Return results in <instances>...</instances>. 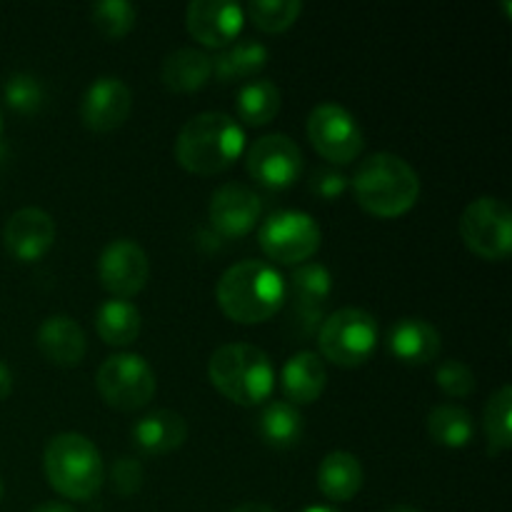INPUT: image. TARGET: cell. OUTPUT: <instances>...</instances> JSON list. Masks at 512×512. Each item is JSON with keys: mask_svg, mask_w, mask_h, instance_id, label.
I'll return each mask as SVG.
<instances>
[{"mask_svg": "<svg viewBox=\"0 0 512 512\" xmlns=\"http://www.w3.org/2000/svg\"><path fill=\"white\" fill-rule=\"evenodd\" d=\"M285 278L265 260H240L220 275L215 298L223 313L238 323H265L285 303Z\"/></svg>", "mask_w": 512, "mask_h": 512, "instance_id": "1", "label": "cell"}, {"mask_svg": "<svg viewBox=\"0 0 512 512\" xmlns=\"http://www.w3.org/2000/svg\"><path fill=\"white\" fill-rule=\"evenodd\" d=\"M245 150V130L228 113H198L180 128L175 158L185 170L213 175L230 168Z\"/></svg>", "mask_w": 512, "mask_h": 512, "instance_id": "2", "label": "cell"}, {"mask_svg": "<svg viewBox=\"0 0 512 512\" xmlns=\"http://www.w3.org/2000/svg\"><path fill=\"white\" fill-rule=\"evenodd\" d=\"M358 203L378 218H395L415 205L420 178L413 165L395 153H373L353 175Z\"/></svg>", "mask_w": 512, "mask_h": 512, "instance_id": "3", "label": "cell"}, {"mask_svg": "<svg viewBox=\"0 0 512 512\" xmlns=\"http://www.w3.org/2000/svg\"><path fill=\"white\" fill-rule=\"evenodd\" d=\"M48 483L63 498L90 500L105 483V465L98 445L80 433H60L48 440L43 453Z\"/></svg>", "mask_w": 512, "mask_h": 512, "instance_id": "4", "label": "cell"}, {"mask_svg": "<svg viewBox=\"0 0 512 512\" xmlns=\"http://www.w3.org/2000/svg\"><path fill=\"white\" fill-rule=\"evenodd\" d=\"M210 383L238 405H260L275 388V368L268 353L250 343L220 345L208 363Z\"/></svg>", "mask_w": 512, "mask_h": 512, "instance_id": "5", "label": "cell"}, {"mask_svg": "<svg viewBox=\"0 0 512 512\" xmlns=\"http://www.w3.org/2000/svg\"><path fill=\"white\" fill-rule=\"evenodd\" d=\"M320 353L335 365L353 368L378 348V320L363 308H340L318 330Z\"/></svg>", "mask_w": 512, "mask_h": 512, "instance_id": "6", "label": "cell"}, {"mask_svg": "<svg viewBox=\"0 0 512 512\" xmlns=\"http://www.w3.org/2000/svg\"><path fill=\"white\" fill-rule=\"evenodd\" d=\"M98 390L113 408L138 410L153 400L158 380L143 355L118 353L105 358L98 368Z\"/></svg>", "mask_w": 512, "mask_h": 512, "instance_id": "7", "label": "cell"}, {"mask_svg": "<svg viewBox=\"0 0 512 512\" xmlns=\"http://www.w3.org/2000/svg\"><path fill=\"white\" fill-rule=\"evenodd\" d=\"M460 235L475 255L503 260L512 250V213L505 200L483 195L460 215Z\"/></svg>", "mask_w": 512, "mask_h": 512, "instance_id": "8", "label": "cell"}, {"mask_svg": "<svg viewBox=\"0 0 512 512\" xmlns=\"http://www.w3.org/2000/svg\"><path fill=\"white\" fill-rule=\"evenodd\" d=\"M320 225L303 210H278L263 220L258 230L260 248L278 263L293 265L308 260L320 248Z\"/></svg>", "mask_w": 512, "mask_h": 512, "instance_id": "9", "label": "cell"}, {"mask_svg": "<svg viewBox=\"0 0 512 512\" xmlns=\"http://www.w3.org/2000/svg\"><path fill=\"white\" fill-rule=\"evenodd\" d=\"M308 138L325 160L335 165L353 163L363 153V130L358 120L340 103H320L308 115Z\"/></svg>", "mask_w": 512, "mask_h": 512, "instance_id": "10", "label": "cell"}, {"mask_svg": "<svg viewBox=\"0 0 512 512\" xmlns=\"http://www.w3.org/2000/svg\"><path fill=\"white\" fill-rule=\"evenodd\" d=\"M253 180L270 190L290 188L303 173V153L298 143L283 133H270L255 140L245 155Z\"/></svg>", "mask_w": 512, "mask_h": 512, "instance_id": "11", "label": "cell"}, {"mask_svg": "<svg viewBox=\"0 0 512 512\" xmlns=\"http://www.w3.org/2000/svg\"><path fill=\"white\" fill-rule=\"evenodd\" d=\"M150 275L148 253L135 240L118 238L103 248L98 258V278L113 298H133L145 288Z\"/></svg>", "mask_w": 512, "mask_h": 512, "instance_id": "12", "label": "cell"}, {"mask_svg": "<svg viewBox=\"0 0 512 512\" xmlns=\"http://www.w3.org/2000/svg\"><path fill=\"white\" fill-rule=\"evenodd\" d=\"M130 110H133V90L128 83L115 75H100L88 90L83 93L80 100V118L83 125L90 130H115L128 120Z\"/></svg>", "mask_w": 512, "mask_h": 512, "instance_id": "13", "label": "cell"}, {"mask_svg": "<svg viewBox=\"0 0 512 512\" xmlns=\"http://www.w3.org/2000/svg\"><path fill=\"white\" fill-rule=\"evenodd\" d=\"M210 223L225 238H240L250 233L263 213V200L243 183H225L213 193L208 205Z\"/></svg>", "mask_w": 512, "mask_h": 512, "instance_id": "14", "label": "cell"}, {"mask_svg": "<svg viewBox=\"0 0 512 512\" xmlns=\"http://www.w3.org/2000/svg\"><path fill=\"white\" fill-rule=\"evenodd\" d=\"M3 243L20 263H35L55 243V220L43 208H20L3 228Z\"/></svg>", "mask_w": 512, "mask_h": 512, "instance_id": "15", "label": "cell"}, {"mask_svg": "<svg viewBox=\"0 0 512 512\" xmlns=\"http://www.w3.org/2000/svg\"><path fill=\"white\" fill-rule=\"evenodd\" d=\"M243 8L233 0H193L185 8V25L195 40L213 48H225L243 30Z\"/></svg>", "mask_w": 512, "mask_h": 512, "instance_id": "16", "label": "cell"}, {"mask_svg": "<svg viewBox=\"0 0 512 512\" xmlns=\"http://www.w3.org/2000/svg\"><path fill=\"white\" fill-rule=\"evenodd\" d=\"M135 448L145 455H165L178 450L188 438V420L175 410H153L143 415L130 428Z\"/></svg>", "mask_w": 512, "mask_h": 512, "instance_id": "17", "label": "cell"}, {"mask_svg": "<svg viewBox=\"0 0 512 512\" xmlns=\"http://www.w3.org/2000/svg\"><path fill=\"white\" fill-rule=\"evenodd\" d=\"M388 350L408 365H425L438 358L440 353V333L433 323L425 318L395 320L393 328L388 330Z\"/></svg>", "mask_w": 512, "mask_h": 512, "instance_id": "18", "label": "cell"}, {"mask_svg": "<svg viewBox=\"0 0 512 512\" xmlns=\"http://www.w3.org/2000/svg\"><path fill=\"white\" fill-rule=\"evenodd\" d=\"M38 348L50 363L73 368L85 358L88 338L78 320L70 315H50L38 328Z\"/></svg>", "mask_w": 512, "mask_h": 512, "instance_id": "19", "label": "cell"}, {"mask_svg": "<svg viewBox=\"0 0 512 512\" xmlns=\"http://www.w3.org/2000/svg\"><path fill=\"white\" fill-rule=\"evenodd\" d=\"M283 390L293 405H308L323 395L328 385V368L325 360L313 350H300L283 365Z\"/></svg>", "mask_w": 512, "mask_h": 512, "instance_id": "20", "label": "cell"}, {"mask_svg": "<svg viewBox=\"0 0 512 512\" xmlns=\"http://www.w3.org/2000/svg\"><path fill=\"white\" fill-rule=\"evenodd\" d=\"M363 465L353 453L333 450L323 458L318 468V488L320 493L335 503L353 500L363 488Z\"/></svg>", "mask_w": 512, "mask_h": 512, "instance_id": "21", "label": "cell"}, {"mask_svg": "<svg viewBox=\"0 0 512 512\" xmlns=\"http://www.w3.org/2000/svg\"><path fill=\"white\" fill-rule=\"evenodd\" d=\"M213 75V60L198 48H178L165 55L160 65V78L175 93H193L203 88Z\"/></svg>", "mask_w": 512, "mask_h": 512, "instance_id": "22", "label": "cell"}, {"mask_svg": "<svg viewBox=\"0 0 512 512\" xmlns=\"http://www.w3.org/2000/svg\"><path fill=\"white\" fill-rule=\"evenodd\" d=\"M290 290H293L295 308L303 315L305 323H313L323 313L325 300L330 298L333 290V275L323 263H303L295 268L293 278H290Z\"/></svg>", "mask_w": 512, "mask_h": 512, "instance_id": "23", "label": "cell"}, {"mask_svg": "<svg viewBox=\"0 0 512 512\" xmlns=\"http://www.w3.org/2000/svg\"><path fill=\"white\" fill-rule=\"evenodd\" d=\"M213 60V73L220 80H243L255 75L268 63V48L255 38H240L230 45L220 48V53Z\"/></svg>", "mask_w": 512, "mask_h": 512, "instance_id": "24", "label": "cell"}, {"mask_svg": "<svg viewBox=\"0 0 512 512\" xmlns=\"http://www.w3.org/2000/svg\"><path fill=\"white\" fill-rule=\"evenodd\" d=\"M305 420L298 405L288 400H273L263 408L258 418V433L273 448H293L303 438Z\"/></svg>", "mask_w": 512, "mask_h": 512, "instance_id": "25", "label": "cell"}, {"mask_svg": "<svg viewBox=\"0 0 512 512\" xmlns=\"http://www.w3.org/2000/svg\"><path fill=\"white\" fill-rule=\"evenodd\" d=\"M140 325V310L125 298L105 300L95 313V330L108 345H130L140 335Z\"/></svg>", "mask_w": 512, "mask_h": 512, "instance_id": "26", "label": "cell"}, {"mask_svg": "<svg viewBox=\"0 0 512 512\" xmlns=\"http://www.w3.org/2000/svg\"><path fill=\"white\" fill-rule=\"evenodd\" d=\"M235 108L248 125L270 123L280 110V88L268 78L245 80L235 98Z\"/></svg>", "mask_w": 512, "mask_h": 512, "instance_id": "27", "label": "cell"}, {"mask_svg": "<svg viewBox=\"0 0 512 512\" xmlns=\"http://www.w3.org/2000/svg\"><path fill=\"white\" fill-rule=\"evenodd\" d=\"M428 433L435 443L445 445V448H463L473 440L475 420L460 405H435L428 415Z\"/></svg>", "mask_w": 512, "mask_h": 512, "instance_id": "28", "label": "cell"}, {"mask_svg": "<svg viewBox=\"0 0 512 512\" xmlns=\"http://www.w3.org/2000/svg\"><path fill=\"white\" fill-rule=\"evenodd\" d=\"M510 420H512V388L510 385H503V388L495 390V393L490 395L488 405H485V415H483L490 453H503V450L510 448L512 443Z\"/></svg>", "mask_w": 512, "mask_h": 512, "instance_id": "29", "label": "cell"}, {"mask_svg": "<svg viewBox=\"0 0 512 512\" xmlns=\"http://www.w3.org/2000/svg\"><path fill=\"white\" fill-rule=\"evenodd\" d=\"M138 18V8L128 0H100L90 8V20L105 38H123Z\"/></svg>", "mask_w": 512, "mask_h": 512, "instance_id": "30", "label": "cell"}, {"mask_svg": "<svg viewBox=\"0 0 512 512\" xmlns=\"http://www.w3.org/2000/svg\"><path fill=\"white\" fill-rule=\"evenodd\" d=\"M300 10H303L300 0H253L248 5L253 23L268 33H280V30L290 28L298 20Z\"/></svg>", "mask_w": 512, "mask_h": 512, "instance_id": "31", "label": "cell"}, {"mask_svg": "<svg viewBox=\"0 0 512 512\" xmlns=\"http://www.w3.org/2000/svg\"><path fill=\"white\" fill-rule=\"evenodd\" d=\"M3 95H5V103L23 115L38 113L45 103L43 83H40V80L30 73L10 75V78L5 80Z\"/></svg>", "mask_w": 512, "mask_h": 512, "instance_id": "32", "label": "cell"}, {"mask_svg": "<svg viewBox=\"0 0 512 512\" xmlns=\"http://www.w3.org/2000/svg\"><path fill=\"white\" fill-rule=\"evenodd\" d=\"M440 390L453 398H468L475 390V373L463 363V360H445L435 370Z\"/></svg>", "mask_w": 512, "mask_h": 512, "instance_id": "33", "label": "cell"}, {"mask_svg": "<svg viewBox=\"0 0 512 512\" xmlns=\"http://www.w3.org/2000/svg\"><path fill=\"white\" fill-rule=\"evenodd\" d=\"M110 480H113V488L118 495H123V498L135 495L143 488V463L138 458H133V455H120L113 463V470H110Z\"/></svg>", "mask_w": 512, "mask_h": 512, "instance_id": "34", "label": "cell"}, {"mask_svg": "<svg viewBox=\"0 0 512 512\" xmlns=\"http://www.w3.org/2000/svg\"><path fill=\"white\" fill-rule=\"evenodd\" d=\"M348 175L340 173L333 165H320L310 175V190L323 200H335L348 190Z\"/></svg>", "mask_w": 512, "mask_h": 512, "instance_id": "35", "label": "cell"}, {"mask_svg": "<svg viewBox=\"0 0 512 512\" xmlns=\"http://www.w3.org/2000/svg\"><path fill=\"white\" fill-rule=\"evenodd\" d=\"M10 390H13V375H10L8 365H5L3 360H0V403H3V400L8 398Z\"/></svg>", "mask_w": 512, "mask_h": 512, "instance_id": "36", "label": "cell"}, {"mask_svg": "<svg viewBox=\"0 0 512 512\" xmlns=\"http://www.w3.org/2000/svg\"><path fill=\"white\" fill-rule=\"evenodd\" d=\"M30 512H75L70 508L68 503H55V500H50V503H40L38 508H33Z\"/></svg>", "mask_w": 512, "mask_h": 512, "instance_id": "37", "label": "cell"}, {"mask_svg": "<svg viewBox=\"0 0 512 512\" xmlns=\"http://www.w3.org/2000/svg\"><path fill=\"white\" fill-rule=\"evenodd\" d=\"M230 512H278V510H273L270 505H265V503H243Z\"/></svg>", "mask_w": 512, "mask_h": 512, "instance_id": "38", "label": "cell"}, {"mask_svg": "<svg viewBox=\"0 0 512 512\" xmlns=\"http://www.w3.org/2000/svg\"><path fill=\"white\" fill-rule=\"evenodd\" d=\"M300 512H338L335 508H328V505H310V508L300 510Z\"/></svg>", "mask_w": 512, "mask_h": 512, "instance_id": "39", "label": "cell"}, {"mask_svg": "<svg viewBox=\"0 0 512 512\" xmlns=\"http://www.w3.org/2000/svg\"><path fill=\"white\" fill-rule=\"evenodd\" d=\"M388 512H423V510L413 508V505H395V508H390Z\"/></svg>", "mask_w": 512, "mask_h": 512, "instance_id": "40", "label": "cell"}, {"mask_svg": "<svg viewBox=\"0 0 512 512\" xmlns=\"http://www.w3.org/2000/svg\"><path fill=\"white\" fill-rule=\"evenodd\" d=\"M0 155H3V113H0Z\"/></svg>", "mask_w": 512, "mask_h": 512, "instance_id": "41", "label": "cell"}, {"mask_svg": "<svg viewBox=\"0 0 512 512\" xmlns=\"http://www.w3.org/2000/svg\"><path fill=\"white\" fill-rule=\"evenodd\" d=\"M0 500H3V478H0Z\"/></svg>", "mask_w": 512, "mask_h": 512, "instance_id": "42", "label": "cell"}]
</instances>
